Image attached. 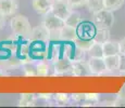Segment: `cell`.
<instances>
[{"label":"cell","instance_id":"cell-29","mask_svg":"<svg viewBox=\"0 0 125 108\" xmlns=\"http://www.w3.org/2000/svg\"><path fill=\"white\" fill-rule=\"evenodd\" d=\"M86 94H81V93H76V94H72V98L76 102H82V100H85Z\"/></svg>","mask_w":125,"mask_h":108},{"label":"cell","instance_id":"cell-14","mask_svg":"<svg viewBox=\"0 0 125 108\" xmlns=\"http://www.w3.org/2000/svg\"><path fill=\"white\" fill-rule=\"evenodd\" d=\"M77 38V29L69 25H64L61 28V40L63 41H74Z\"/></svg>","mask_w":125,"mask_h":108},{"label":"cell","instance_id":"cell-22","mask_svg":"<svg viewBox=\"0 0 125 108\" xmlns=\"http://www.w3.org/2000/svg\"><path fill=\"white\" fill-rule=\"evenodd\" d=\"M35 98H36L35 94H31V93H24V94H21L20 106H31V105H33Z\"/></svg>","mask_w":125,"mask_h":108},{"label":"cell","instance_id":"cell-36","mask_svg":"<svg viewBox=\"0 0 125 108\" xmlns=\"http://www.w3.org/2000/svg\"><path fill=\"white\" fill-rule=\"evenodd\" d=\"M0 75H2V69L0 68Z\"/></svg>","mask_w":125,"mask_h":108},{"label":"cell","instance_id":"cell-34","mask_svg":"<svg viewBox=\"0 0 125 108\" xmlns=\"http://www.w3.org/2000/svg\"><path fill=\"white\" fill-rule=\"evenodd\" d=\"M38 97L44 98V100H49V98L52 97V94H50V93H48V94H38Z\"/></svg>","mask_w":125,"mask_h":108},{"label":"cell","instance_id":"cell-21","mask_svg":"<svg viewBox=\"0 0 125 108\" xmlns=\"http://www.w3.org/2000/svg\"><path fill=\"white\" fill-rule=\"evenodd\" d=\"M36 73L39 77H47L49 75V65L45 62H39L36 65Z\"/></svg>","mask_w":125,"mask_h":108},{"label":"cell","instance_id":"cell-13","mask_svg":"<svg viewBox=\"0 0 125 108\" xmlns=\"http://www.w3.org/2000/svg\"><path fill=\"white\" fill-rule=\"evenodd\" d=\"M103 59H104V64H105V67H107V71H108V73L119 71L120 54L103 56Z\"/></svg>","mask_w":125,"mask_h":108},{"label":"cell","instance_id":"cell-30","mask_svg":"<svg viewBox=\"0 0 125 108\" xmlns=\"http://www.w3.org/2000/svg\"><path fill=\"white\" fill-rule=\"evenodd\" d=\"M114 106H123L125 107V98L123 97H117L114 100Z\"/></svg>","mask_w":125,"mask_h":108},{"label":"cell","instance_id":"cell-1","mask_svg":"<svg viewBox=\"0 0 125 108\" xmlns=\"http://www.w3.org/2000/svg\"><path fill=\"white\" fill-rule=\"evenodd\" d=\"M11 30L16 37L21 38H28L32 30L31 27V23L28 21V18L25 15L22 14H16L11 18L10 22Z\"/></svg>","mask_w":125,"mask_h":108},{"label":"cell","instance_id":"cell-26","mask_svg":"<svg viewBox=\"0 0 125 108\" xmlns=\"http://www.w3.org/2000/svg\"><path fill=\"white\" fill-rule=\"evenodd\" d=\"M68 1L73 9L81 8V7L86 6V3H87V0H68Z\"/></svg>","mask_w":125,"mask_h":108},{"label":"cell","instance_id":"cell-27","mask_svg":"<svg viewBox=\"0 0 125 108\" xmlns=\"http://www.w3.org/2000/svg\"><path fill=\"white\" fill-rule=\"evenodd\" d=\"M119 71H120L121 74H125V55H124V54H120Z\"/></svg>","mask_w":125,"mask_h":108},{"label":"cell","instance_id":"cell-20","mask_svg":"<svg viewBox=\"0 0 125 108\" xmlns=\"http://www.w3.org/2000/svg\"><path fill=\"white\" fill-rule=\"evenodd\" d=\"M73 42H74V44H75V47L80 48V49L84 50V51H88V49H89L91 47V44H93L94 39H84V38L77 37Z\"/></svg>","mask_w":125,"mask_h":108},{"label":"cell","instance_id":"cell-16","mask_svg":"<svg viewBox=\"0 0 125 108\" xmlns=\"http://www.w3.org/2000/svg\"><path fill=\"white\" fill-rule=\"evenodd\" d=\"M94 41L103 43L110 39V29L109 28H97L94 36Z\"/></svg>","mask_w":125,"mask_h":108},{"label":"cell","instance_id":"cell-7","mask_svg":"<svg viewBox=\"0 0 125 108\" xmlns=\"http://www.w3.org/2000/svg\"><path fill=\"white\" fill-rule=\"evenodd\" d=\"M76 29H77V37L84 39H93L97 27L90 22H82Z\"/></svg>","mask_w":125,"mask_h":108},{"label":"cell","instance_id":"cell-35","mask_svg":"<svg viewBox=\"0 0 125 108\" xmlns=\"http://www.w3.org/2000/svg\"><path fill=\"white\" fill-rule=\"evenodd\" d=\"M117 97H123V98H125V85L121 89V91L119 92V94H117Z\"/></svg>","mask_w":125,"mask_h":108},{"label":"cell","instance_id":"cell-6","mask_svg":"<svg viewBox=\"0 0 125 108\" xmlns=\"http://www.w3.org/2000/svg\"><path fill=\"white\" fill-rule=\"evenodd\" d=\"M72 67H73V61L69 57H62L57 58L53 64L54 74L53 75H64V74H71Z\"/></svg>","mask_w":125,"mask_h":108},{"label":"cell","instance_id":"cell-15","mask_svg":"<svg viewBox=\"0 0 125 108\" xmlns=\"http://www.w3.org/2000/svg\"><path fill=\"white\" fill-rule=\"evenodd\" d=\"M83 22L82 20V15L80 12L77 11H72L71 14L68 16V17L64 20V23H65V25H69V26H72V27H75L77 28V26L80 25V24Z\"/></svg>","mask_w":125,"mask_h":108},{"label":"cell","instance_id":"cell-2","mask_svg":"<svg viewBox=\"0 0 125 108\" xmlns=\"http://www.w3.org/2000/svg\"><path fill=\"white\" fill-rule=\"evenodd\" d=\"M93 23L97 28H111L114 24V14L113 11L108 9L96 12L93 14Z\"/></svg>","mask_w":125,"mask_h":108},{"label":"cell","instance_id":"cell-19","mask_svg":"<svg viewBox=\"0 0 125 108\" xmlns=\"http://www.w3.org/2000/svg\"><path fill=\"white\" fill-rule=\"evenodd\" d=\"M125 0H103L104 9H108L110 11H116L123 7Z\"/></svg>","mask_w":125,"mask_h":108},{"label":"cell","instance_id":"cell-25","mask_svg":"<svg viewBox=\"0 0 125 108\" xmlns=\"http://www.w3.org/2000/svg\"><path fill=\"white\" fill-rule=\"evenodd\" d=\"M24 73H25L26 76H37V73H36V67L32 66L31 64L24 65Z\"/></svg>","mask_w":125,"mask_h":108},{"label":"cell","instance_id":"cell-12","mask_svg":"<svg viewBox=\"0 0 125 108\" xmlns=\"http://www.w3.org/2000/svg\"><path fill=\"white\" fill-rule=\"evenodd\" d=\"M102 49H103V56L120 54V44L119 41H116V40L109 39L108 41L103 42Z\"/></svg>","mask_w":125,"mask_h":108},{"label":"cell","instance_id":"cell-11","mask_svg":"<svg viewBox=\"0 0 125 108\" xmlns=\"http://www.w3.org/2000/svg\"><path fill=\"white\" fill-rule=\"evenodd\" d=\"M18 11V2L16 0H0V13L2 15L12 16Z\"/></svg>","mask_w":125,"mask_h":108},{"label":"cell","instance_id":"cell-33","mask_svg":"<svg viewBox=\"0 0 125 108\" xmlns=\"http://www.w3.org/2000/svg\"><path fill=\"white\" fill-rule=\"evenodd\" d=\"M4 25H6V16L0 13V29H2Z\"/></svg>","mask_w":125,"mask_h":108},{"label":"cell","instance_id":"cell-3","mask_svg":"<svg viewBox=\"0 0 125 108\" xmlns=\"http://www.w3.org/2000/svg\"><path fill=\"white\" fill-rule=\"evenodd\" d=\"M73 11V8L69 3L68 0H53L51 7V12L54 15L59 16L62 20H65Z\"/></svg>","mask_w":125,"mask_h":108},{"label":"cell","instance_id":"cell-17","mask_svg":"<svg viewBox=\"0 0 125 108\" xmlns=\"http://www.w3.org/2000/svg\"><path fill=\"white\" fill-rule=\"evenodd\" d=\"M87 54L89 57H103V49H102V43L94 41L91 47L88 49Z\"/></svg>","mask_w":125,"mask_h":108},{"label":"cell","instance_id":"cell-31","mask_svg":"<svg viewBox=\"0 0 125 108\" xmlns=\"http://www.w3.org/2000/svg\"><path fill=\"white\" fill-rule=\"evenodd\" d=\"M119 44H120V54L125 55V37L123 38V39L120 40Z\"/></svg>","mask_w":125,"mask_h":108},{"label":"cell","instance_id":"cell-23","mask_svg":"<svg viewBox=\"0 0 125 108\" xmlns=\"http://www.w3.org/2000/svg\"><path fill=\"white\" fill-rule=\"evenodd\" d=\"M49 40L50 41H59V40H61V29L50 30L49 32Z\"/></svg>","mask_w":125,"mask_h":108},{"label":"cell","instance_id":"cell-24","mask_svg":"<svg viewBox=\"0 0 125 108\" xmlns=\"http://www.w3.org/2000/svg\"><path fill=\"white\" fill-rule=\"evenodd\" d=\"M53 97H54V100H56L58 103H62V104H65V103L69 100L70 95L66 94V93H57V94L54 95Z\"/></svg>","mask_w":125,"mask_h":108},{"label":"cell","instance_id":"cell-9","mask_svg":"<svg viewBox=\"0 0 125 108\" xmlns=\"http://www.w3.org/2000/svg\"><path fill=\"white\" fill-rule=\"evenodd\" d=\"M85 59L82 61H73V67H72V75L76 77L82 76H90V69L88 62H84Z\"/></svg>","mask_w":125,"mask_h":108},{"label":"cell","instance_id":"cell-8","mask_svg":"<svg viewBox=\"0 0 125 108\" xmlns=\"http://www.w3.org/2000/svg\"><path fill=\"white\" fill-rule=\"evenodd\" d=\"M88 65H89L91 75H102L107 73V67L103 57H89Z\"/></svg>","mask_w":125,"mask_h":108},{"label":"cell","instance_id":"cell-18","mask_svg":"<svg viewBox=\"0 0 125 108\" xmlns=\"http://www.w3.org/2000/svg\"><path fill=\"white\" fill-rule=\"evenodd\" d=\"M88 11L91 14L96 13V12L104 9V3H103V0H87V3H86Z\"/></svg>","mask_w":125,"mask_h":108},{"label":"cell","instance_id":"cell-10","mask_svg":"<svg viewBox=\"0 0 125 108\" xmlns=\"http://www.w3.org/2000/svg\"><path fill=\"white\" fill-rule=\"evenodd\" d=\"M52 3L53 0H32V7L34 11L38 15L42 16L51 11Z\"/></svg>","mask_w":125,"mask_h":108},{"label":"cell","instance_id":"cell-32","mask_svg":"<svg viewBox=\"0 0 125 108\" xmlns=\"http://www.w3.org/2000/svg\"><path fill=\"white\" fill-rule=\"evenodd\" d=\"M28 52H31V49H30V45L28 44H24L22 45V48H21V53L23 55H27Z\"/></svg>","mask_w":125,"mask_h":108},{"label":"cell","instance_id":"cell-5","mask_svg":"<svg viewBox=\"0 0 125 108\" xmlns=\"http://www.w3.org/2000/svg\"><path fill=\"white\" fill-rule=\"evenodd\" d=\"M42 24L46 26L48 30H57V29H61L65 23H64V20L60 18L59 16L54 15L51 11L48 12L47 14L44 15V18H42Z\"/></svg>","mask_w":125,"mask_h":108},{"label":"cell","instance_id":"cell-28","mask_svg":"<svg viewBox=\"0 0 125 108\" xmlns=\"http://www.w3.org/2000/svg\"><path fill=\"white\" fill-rule=\"evenodd\" d=\"M85 100L87 102H97L99 100V94H96V93H89V94H86Z\"/></svg>","mask_w":125,"mask_h":108},{"label":"cell","instance_id":"cell-4","mask_svg":"<svg viewBox=\"0 0 125 108\" xmlns=\"http://www.w3.org/2000/svg\"><path fill=\"white\" fill-rule=\"evenodd\" d=\"M30 41H37V42H49V30L46 28L44 24H39L38 26L32 28L31 33L27 38Z\"/></svg>","mask_w":125,"mask_h":108}]
</instances>
